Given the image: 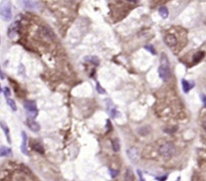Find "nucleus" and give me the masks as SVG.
<instances>
[{
  "label": "nucleus",
  "mask_w": 206,
  "mask_h": 181,
  "mask_svg": "<svg viewBox=\"0 0 206 181\" xmlns=\"http://www.w3.org/2000/svg\"><path fill=\"white\" fill-rule=\"evenodd\" d=\"M110 174H111V176L113 177H116L117 175L119 174V171L118 170H115V169H110Z\"/></svg>",
  "instance_id": "obj_25"
},
{
  "label": "nucleus",
  "mask_w": 206,
  "mask_h": 181,
  "mask_svg": "<svg viewBox=\"0 0 206 181\" xmlns=\"http://www.w3.org/2000/svg\"><path fill=\"white\" fill-rule=\"evenodd\" d=\"M0 78H1L2 79H4V76H3V73H2V72H1V69H0Z\"/></svg>",
  "instance_id": "obj_28"
},
{
  "label": "nucleus",
  "mask_w": 206,
  "mask_h": 181,
  "mask_svg": "<svg viewBox=\"0 0 206 181\" xmlns=\"http://www.w3.org/2000/svg\"><path fill=\"white\" fill-rule=\"evenodd\" d=\"M159 14L161 15L162 18H167L168 15H169V11L167 7H165V6H162V7L159 8Z\"/></svg>",
  "instance_id": "obj_19"
},
{
  "label": "nucleus",
  "mask_w": 206,
  "mask_h": 181,
  "mask_svg": "<svg viewBox=\"0 0 206 181\" xmlns=\"http://www.w3.org/2000/svg\"><path fill=\"white\" fill-rule=\"evenodd\" d=\"M97 91L99 94H106V91H105V89L101 87V85L99 82H97Z\"/></svg>",
  "instance_id": "obj_23"
},
{
  "label": "nucleus",
  "mask_w": 206,
  "mask_h": 181,
  "mask_svg": "<svg viewBox=\"0 0 206 181\" xmlns=\"http://www.w3.org/2000/svg\"><path fill=\"white\" fill-rule=\"evenodd\" d=\"M137 173H138V176H139V179H140V181H145V178H144V177H143V175H142V172H141L140 170H137Z\"/></svg>",
  "instance_id": "obj_26"
},
{
  "label": "nucleus",
  "mask_w": 206,
  "mask_h": 181,
  "mask_svg": "<svg viewBox=\"0 0 206 181\" xmlns=\"http://www.w3.org/2000/svg\"><path fill=\"white\" fill-rule=\"evenodd\" d=\"M165 44L168 45L169 47H174L175 45L177 44V38L176 36L174 34H171V33H169V34L165 35Z\"/></svg>",
  "instance_id": "obj_9"
},
{
  "label": "nucleus",
  "mask_w": 206,
  "mask_h": 181,
  "mask_svg": "<svg viewBox=\"0 0 206 181\" xmlns=\"http://www.w3.org/2000/svg\"><path fill=\"white\" fill-rule=\"evenodd\" d=\"M0 17L3 21H9L12 18L11 3L9 0H2L0 2Z\"/></svg>",
  "instance_id": "obj_2"
},
{
  "label": "nucleus",
  "mask_w": 206,
  "mask_h": 181,
  "mask_svg": "<svg viewBox=\"0 0 206 181\" xmlns=\"http://www.w3.org/2000/svg\"><path fill=\"white\" fill-rule=\"evenodd\" d=\"M159 153L163 157L170 158L175 153V146L171 143H165L159 147Z\"/></svg>",
  "instance_id": "obj_3"
},
{
  "label": "nucleus",
  "mask_w": 206,
  "mask_h": 181,
  "mask_svg": "<svg viewBox=\"0 0 206 181\" xmlns=\"http://www.w3.org/2000/svg\"><path fill=\"white\" fill-rule=\"evenodd\" d=\"M26 125H27V127L30 129V130H31L32 132H35V133L40 130V126H39V124L37 122L34 121V119L28 118L26 120Z\"/></svg>",
  "instance_id": "obj_8"
},
{
  "label": "nucleus",
  "mask_w": 206,
  "mask_h": 181,
  "mask_svg": "<svg viewBox=\"0 0 206 181\" xmlns=\"http://www.w3.org/2000/svg\"><path fill=\"white\" fill-rule=\"evenodd\" d=\"M11 149L8 148V147H5V146H2L0 147V157H5V156H9L11 155Z\"/></svg>",
  "instance_id": "obj_13"
},
{
  "label": "nucleus",
  "mask_w": 206,
  "mask_h": 181,
  "mask_svg": "<svg viewBox=\"0 0 206 181\" xmlns=\"http://www.w3.org/2000/svg\"><path fill=\"white\" fill-rule=\"evenodd\" d=\"M0 127H1L3 132H4V134L6 136V139H7V142L9 144H11V138H10V131H9V127L3 121L0 122Z\"/></svg>",
  "instance_id": "obj_12"
},
{
  "label": "nucleus",
  "mask_w": 206,
  "mask_h": 181,
  "mask_svg": "<svg viewBox=\"0 0 206 181\" xmlns=\"http://www.w3.org/2000/svg\"><path fill=\"white\" fill-rule=\"evenodd\" d=\"M168 178L167 175H164V176H161V177H157V181H166V179Z\"/></svg>",
  "instance_id": "obj_27"
},
{
  "label": "nucleus",
  "mask_w": 206,
  "mask_h": 181,
  "mask_svg": "<svg viewBox=\"0 0 206 181\" xmlns=\"http://www.w3.org/2000/svg\"><path fill=\"white\" fill-rule=\"evenodd\" d=\"M145 50H147L149 51V53H151L152 54H154V56L157 53L156 50H155V48L153 47L152 45H145Z\"/></svg>",
  "instance_id": "obj_22"
},
{
  "label": "nucleus",
  "mask_w": 206,
  "mask_h": 181,
  "mask_svg": "<svg viewBox=\"0 0 206 181\" xmlns=\"http://www.w3.org/2000/svg\"><path fill=\"white\" fill-rule=\"evenodd\" d=\"M2 92L4 93L5 98H9V97H10L11 93H10V90H9V88H4V89L2 90Z\"/></svg>",
  "instance_id": "obj_24"
},
{
  "label": "nucleus",
  "mask_w": 206,
  "mask_h": 181,
  "mask_svg": "<svg viewBox=\"0 0 206 181\" xmlns=\"http://www.w3.org/2000/svg\"><path fill=\"white\" fill-rule=\"evenodd\" d=\"M128 1H129V2H135L136 0H128Z\"/></svg>",
  "instance_id": "obj_29"
},
{
  "label": "nucleus",
  "mask_w": 206,
  "mask_h": 181,
  "mask_svg": "<svg viewBox=\"0 0 206 181\" xmlns=\"http://www.w3.org/2000/svg\"><path fill=\"white\" fill-rule=\"evenodd\" d=\"M85 60L87 61H89V63L95 64V66H99L100 64V60L97 57H85Z\"/></svg>",
  "instance_id": "obj_17"
},
{
  "label": "nucleus",
  "mask_w": 206,
  "mask_h": 181,
  "mask_svg": "<svg viewBox=\"0 0 206 181\" xmlns=\"http://www.w3.org/2000/svg\"><path fill=\"white\" fill-rule=\"evenodd\" d=\"M127 154H128V157L129 159L134 162V163H136L139 160V151H138L137 148H135V147H132V148L128 149L127 150Z\"/></svg>",
  "instance_id": "obj_6"
},
{
  "label": "nucleus",
  "mask_w": 206,
  "mask_h": 181,
  "mask_svg": "<svg viewBox=\"0 0 206 181\" xmlns=\"http://www.w3.org/2000/svg\"><path fill=\"white\" fill-rule=\"evenodd\" d=\"M6 103H7V105L10 107V109L12 111H17V107H16V104H15L14 100H12L10 97L9 98H6Z\"/></svg>",
  "instance_id": "obj_16"
},
{
  "label": "nucleus",
  "mask_w": 206,
  "mask_h": 181,
  "mask_svg": "<svg viewBox=\"0 0 206 181\" xmlns=\"http://www.w3.org/2000/svg\"><path fill=\"white\" fill-rule=\"evenodd\" d=\"M1 92H2V89H1V87H0V93H1Z\"/></svg>",
  "instance_id": "obj_31"
},
{
  "label": "nucleus",
  "mask_w": 206,
  "mask_h": 181,
  "mask_svg": "<svg viewBox=\"0 0 206 181\" xmlns=\"http://www.w3.org/2000/svg\"><path fill=\"white\" fill-rule=\"evenodd\" d=\"M112 146H113V150L115 152H119L120 151V142H119V140L117 139V138H115V139H113L112 140Z\"/></svg>",
  "instance_id": "obj_20"
},
{
  "label": "nucleus",
  "mask_w": 206,
  "mask_h": 181,
  "mask_svg": "<svg viewBox=\"0 0 206 181\" xmlns=\"http://www.w3.org/2000/svg\"><path fill=\"white\" fill-rule=\"evenodd\" d=\"M193 87H194V84H190V82H187L186 79H182V88H183L184 93H188Z\"/></svg>",
  "instance_id": "obj_14"
},
{
  "label": "nucleus",
  "mask_w": 206,
  "mask_h": 181,
  "mask_svg": "<svg viewBox=\"0 0 206 181\" xmlns=\"http://www.w3.org/2000/svg\"><path fill=\"white\" fill-rule=\"evenodd\" d=\"M21 136H22V144H21L20 150L23 154L28 155V151H27V136L25 132H22L21 133Z\"/></svg>",
  "instance_id": "obj_10"
},
{
  "label": "nucleus",
  "mask_w": 206,
  "mask_h": 181,
  "mask_svg": "<svg viewBox=\"0 0 206 181\" xmlns=\"http://www.w3.org/2000/svg\"><path fill=\"white\" fill-rule=\"evenodd\" d=\"M24 108H25L26 112L28 113L29 118L35 119L38 115L37 108H36V104L33 101H25L24 102Z\"/></svg>",
  "instance_id": "obj_4"
},
{
  "label": "nucleus",
  "mask_w": 206,
  "mask_h": 181,
  "mask_svg": "<svg viewBox=\"0 0 206 181\" xmlns=\"http://www.w3.org/2000/svg\"><path fill=\"white\" fill-rule=\"evenodd\" d=\"M204 56H205L204 51H198V53H196L194 54V57H193V63H199V61H200L204 57Z\"/></svg>",
  "instance_id": "obj_15"
},
{
  "label": "nucleus",
  "mask_w": 206,
  "mask_h": 181,
  "mask_svg": "<svg viewBox=\"0 0 206 181\" xmlns=\"http://www.w3.org/2000/svg\"><path fill=\"white\" fill-rule=\"evenodd\" d=\"M203 126H204V128H205V130H206V122L203 124Z\"/></svg>",
  "instance_id": "obj_30"
},
{
  "label": "nucleus",
  "mask_w": 206,
  "mask_h": 181,
  "mask_svg": "<svg viewBox=\"0 0 206 181\" xmlns=\"http://www.w3.org/2000/svg\"><path fill=\"white\" fill-rule=\"evenodd\" d=\"M125 176H126V180L127 181H133L134 180V174L131 171V169H127Z\"/></svg>",
  "instance_id": "obj_21"
},
{
  "label": "nucleus",
  "mask_w": 206,
  "mask_h": 181,
  "mask_svg": "<svg viewBox=\"0 0 206 181\" xmlns=\"http://www.w3.org/2000/svg\"><path fill=\"white\" fill-rule=\"evenodd\" d=\"M32 149L34 150V151H36V152L40 153V154H43V153H44L43 147H42L40 144H38V143H32Z\"/></svg>",
  "instance_id": "obj_18"
},
{
  "label": "nucleus",
  "mask_w": 206,
  "mask_h": 181,
  "mask_svg": "<svg viewBox=\"0 0 206 181\" xmlns=\"http://www.w3.org/2000/svg\"><path fill=\"white\" fill-rule=\"evenodd\" d=\"M17 3L20 7H22L24 9L33 10V9L38 8V4L35 1H32V0H17Z\"/></svg>",
  "instance_id": "obj_5"
},
{
  "label": "nucleus",
  "mask_w": 206,
  "mask_h": 181,
  "mask_svg": "<svg viewBox=\"0 0 206 181\" xmlns=\"http://www.w3.org/2000/svg\"><path fill=\"white\" fill-rule=\"evenodd\" d=\"M18 28H19V22L12 23L10 25V27H9V29H8V36H9V37H10V38L13 37V36L17 33Z\"/></svg>",
  "instance_id": "obj_11"
},
{
  "label": "nucleus",
  "mask_w": 206,
  "mask_h": 181,
  "mask_svg": "<svg viewBox=\"0 0 206 181\" xmlns=\"http://www.w3.org/2000/svg\"><path fill=\"white\" fill-rule=\"evenodd\" d=\"M159 76L163 81H166L170 78V66H169L168 57L165 53L161 54V60H160V66L158 69Z\"/></svg>",
  "instance_id": "obj_1"
},
{
  "label": "nucleus",
  "mask_w": 206,
  "mask_h": 181,
  "mask_svg": "<svg viewBox=\"0 0 206 181\" xmlns=\"http://www.w3.org/2000/svg\"><path fill=\"white\" fill-rule=\"evenodd\" d=\"M106 103H107V109H108V112H109V114L112 116L113 118H116L117 115H118V111H117L116 106L114 105V103L112 102V100L108 99L106 101Z\"/></svg>",
  "instance_id": "obj_7"
}]
</instances>
